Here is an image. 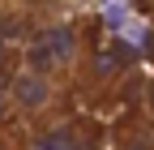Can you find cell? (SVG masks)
<instances>
[{
	"instance_id": "6da1fadb",
	"label": "cell",
	"mask_w": 154,
	"mask_h": 150,
	"mask_svg": "<svg viewBox=\"0 0 154 150\" xmlns=\"http://www.w3.org/2000/svg\"><path fill=\"white\" fill-rule=\"evenodd\" d=\"M73 56H77V34L69 30V26H47V30H38L34 39H30V47H26V69H34V73H51L56 69H64V64H73Z\"/></svg>"
},
{
	"instance_id": "7a4b0ae2",
	"label": "cell",
	"mask_w": 154,
	"mask_h": 150,
	"mask_svg": "<svg viewBox=\"0 0 154 150\" xmlns=\"http://www.w3.org/2000/svg\"><path fill=\"white\" fill-rule=\"evenodd\" d=\"M5 95H9L13 107H22V111H43V107L56 99V90H51V77H47V73L22 69V73H13V77H9Z\"/></svg>"
},
{
	"instance_id": "3957f363",
	"label": "cell",
	"mask_w": 154,
	"mask_h": 150,
	"mask_svg": "<svg viewBox=\"0 0 154 150\" xmlns=\"http://www.w3.org/2000/svg\"><path fill=\"white\" fill-rule=\"evenodd\" d=\"M120 56L116 52H94V77H116V73H120Z\"/></svg>"
},
{
	"instance_id": "277c9868",
	"label": "cell",
	"mask_w": 154,
	"mask_h": 150,
	"mask_svg": "<svg viewBox=\"0 0 154 150\" xmlns=\"http://www.w3.org/2000/svg\"><path fill=\"white\" fill-rule=\"evenodd\" d=\"M9 107H13V103H9V95H5V86H0V124L9 120Z\"/></svg>"
},
{
	"instance_id": "5b68a950",
	"label": "cell",
	"mask_w": 154,
	"mask_h": 150,
	"mask_svg": "<svg viewBox=\"0 0 154 150\" xmlns=\"http://www.w3.org/2000/svg\"><path fill=\"white\" fill-rule=\"evenodd\" d=\"M124 150H154L146 137H133V142H124Z\"/></svg>"
},
{
	"instance_id": "8992f818",
	"label": "cell",
	"mask_w": 154,
	"mask_h": 150,
	"mask_svg": "<svg viewBox=\"0 0 154 150\" xmlns=\"http://www.w3.org/2000/svg\"><path fill=\"white\" fill-rule=\"evenodd\" d=\"M9 73V47H5V39H0V77Z\"/></svg>"
},
{
	"instance_id": "52a82bcc",
	"label": "cell",
	"mask_w": 154,
	"mask_h": 150,
	"mask_svg": "<svg viewBox=\"0 0 154 150\" xmlns=\"http://www.w3.org/2000/svg\"><path fill=\"white\" fill-rule=\"evenodd\" d=\"M146 107H150V116H154V77L146 82Z\"/></svg>"
}]
</instances>
